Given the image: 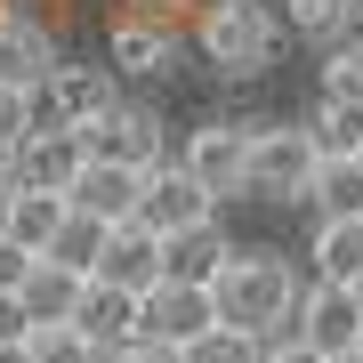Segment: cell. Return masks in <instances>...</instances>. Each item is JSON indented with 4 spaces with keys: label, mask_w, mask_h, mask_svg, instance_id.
Segmentation results:
<instances>
[{
    "label": "cell",
    "mask_w": 363,
    "mask_h": 363,
    "mask_svg": "<svg viewBox=\"0 0 363 363\" xmlns=\"http://www.w3.org/2000/svg\"><path fill=\"white\" fill-rule=\"evenodd\" d=\"M49 73H57V40H49V25L0 0V81H9V89H40Z\"/></svg>",
    "instance_id": "8fae6325"
},
{
    "label": "cell",
    "mask_w": 363,
    "mask_h": 363,
    "mask_svg": "<svg viewBox=\"0 0 363 363\" xmlns=\"http://www.w3.org/2000/svg\"><path fill=\"white\" fill-rule=\"evenodd\" d=\"M97 283H121V291H154L162 283V234H145L138 218L105 226V250H97Z\"/></svg>",
    "instance_id": "7c38bea8"
},
{
    "label": "cell",
    "mask_w": 363,
    "mask_h": 363,
    "mask_svg": "<svg viewBox=\"0 0 363 363\" xmlns=\"http://www.w3.org/2000/svg\"><path fill=\"white\" fill-rule=\"evenodd\" d=\"M315 138L307 130H250V194L259 202H307L315 186Z\"/></svg>",
    "instance_id": "277c9868"
},
{
    "label": "cell",
    "mask_w": 363,
    "mask_h": 363,
    "mask_svg": "<svg viewBox=\"0 0 363 363\" xmlns=\"http://www.w3.org/2000/svg\"><path fill=\"white\" fill-rule=\"evenodd\" d=\"M347 33H355V40H363V0H355V25H347Z\"/></svg>",
    "instance_id": "e575fe53"
},
{
    "label": "cell",
    "mask_w": 363,
    "mask_h": 363,
    "mask_svg": "<svg viewBox=\"0 0 363 363\" xmlns=\"http://www.w3.org/2000/svg\"><path fill=\"white\" fill-rule=\"evenodd\" d=\"M81 154H89V162H121V169H154V162H169L162 154V121L154 113H145V105H105V113L97 121H81Z\"/></svg>",
    "instance_id": "5b68a950"
},
{
    "label": "cell",
    "mask_w": 363,
    "mask_h": 363,
    "mask_svg": "<svg viewBox=\"0 0 363 363\" xmlns=\"http://www.w3.org/2000/svg\"><path fill=\"white\" fill-rule=\"evenodd\" d=\"M33 121H40V105H33V89H9L0 81V169H9V154L33 138Z\"/></svg>",
    "instance_id": "4316f807"
},
{
    "label": "cell",
    "mask_w": 363,
    "mask_h": 363,
    "mask_svg": "<svg viewBox=\"0 0 363 363\" xmlns=\"http://www.w3.org/2000/svg\"><path fill=\"white\" fill-rule=\"evenodd\" d=\"M307 138H315V154H323V162H339V154H363V105H339V97H323V113L307 121Z\"/></svg>",
    "instance_id": "7402d4cb"
},
{
    "label": "cell",
    "mask_w": 363,
    "mask_h": 363,
    "mask_svg": "<svg viewBox=\"0 0 363 363\" xmlns=\"http://www.w3.org/2000/svg\"><path fill=\"white\" fill-rule=\"evenodd\" d=\"M33 274V250H16V242H0V291H16Z\"/></svg>",
    "instance_id": "f546056e"
},
{
    "label": "cell",
    "mask_w": 363,
    "mask_h": 363,
    "mask_svg": "<svg viewBox=\"0 0 363 363\" xmlns=\"http://www.w3.org/2000/svg\"><path fill=\"white\" fill-rule=\"evenodd\" d=\"M315 283H363V218L315 226Z\"/></svg>",
    "instance_id": "d6986e66"
},
{
    "label": "cell",
    "mask_w": 363,
    "mask_h": 363,
    "mask_svg": "<svg viewBox=\"0 0 363 363\" xmlns=\"http://www.w3.org/2000/svg\"><path fill=\"white\" fill-rule=\"evenodd\" d=\"M65 194H33V186H16V194H9V226H0V242H16V250H33V259H40V250H49L57 242V226H65Z\"/></svg>",
    "instance_id": "2e32d148"
},
{
    "label": "cell",
    "mask_w": 363,
    "mask_h": 363,
    "mask_svg": "<svg viewBox=\"0 0 363 363\" xmlns=\"http://www.w3.org/2000/svg\"><path fill=\"white\" fill-rule=\"evenodd\" d=\"M291 331L307 339L315 355L347 363V347L363 339V307H355V283H307V291H298V307H291Z\"/></svg>",
    "instance_id": "8992f818"
},
{
    "label": "cell",
    "mask_w": 363,
    "mask_h": 363,
    "mask_svg": "<svg viewBox=\"0 0 363 363\" xmlns=\"http://www.w3.org/2000/svg\"><path fill=\"white\" fill-rule=\"evenodd\" d=\"M81 162L89 154H81V138L65 130V121H33V138L9 154V178L33 186V194H65V186L81 178Z\"/></svg>",
    "instance_id": "9c48e42d"
},
{
    "label": "cell",
    "mask_w": 363,
    "mask_h": 363,
    "mask_svg": "<svg viewBox=\"0 0 363 363\" xmlns=\"http://www.w3.org/2000/svg\"><path fill=\"white\" fill-rule=\"evenodd\" d=\"M267 339H250V331H226V323H210L202 339H186V363H259Z\"/></svg>",
    "instance_id": "d4e9b609"
},
{
    "label": "cell",
    "mask_w": 363,
    "mask_h": 363,
    "mask_svg": "<svg viewBox=\"0 0 363 363\" xmlns=\"http://www.w3.org/2000/svg\"><path fill=\"white\" fill-rule=\"evenodd\" d=\"M138 178L145 169H121V162H81V178L65 186V202L73 210H89V218H105V226H121L138 210Z\"/></svg>",
    "instance_id": "5bb4252c"
},
{
    "label": "cell",
    "mask_w": 363,
    "mask_h": 363,
    "mask_svg": "<svg viewBox=\"0 0 363 363\" xmlns=\"http://www.w3.org/2000/svg\"><path fill=\"white\" fill-rule=\"evenodd\" d=\"M113 97H121V89H113V65H65V57H57V73L33 89V105H49V121H65V130L97 121Z\"/></svg>",
    "instance_id": "30bf717a"
},
{
    "label": "cell",
    "mask_w": 363,
    "mask_h": 363,
    "mask_svg": "<svg viewBox=\"0 0 363 363\" xmlns=\"http://www.w3.org/2000/svg\"><path fill=\"white\" fill-rule=\"evenodd\" d=\"M178 169L202 186L210 202L250 194V121H210V130H194L186 154H178Z\"/></svg>",
    "instance_id": "3957f363"
},
{
    "label": "cell",
    "mask_w": 363,
    "mask_h": 363,
    "mask_svg": "<svg viewBox=\"0 0 363 363\" xmlns=\"http://www.w3.org/2000/svg\"><path fill=\"white\" fill-rule=\"evenodd\" d=\"M73 331L89 339V347L105 355V347H130L138 339V291H121V283H81V307H73Z\"/></svg>",
    "instance_id": "4fadbf2b"
},
{
    "label": "cell",
    "mask_w": 363,
    "mask_h": 363,
    "mask_svg": "<svg viewBox=\"0 0 363 363\" xmlns=\"http://www.w3.org/2000/svg\"><path fill=\"white\" fill-rule=\"evenodd\" d=\"M81 283H89V274H73V267H57V259H33V274L16 283V298H25V315H33V323H73Z\"/></svg>",
    "instance_id": "e0dca14e"
},
{
    "label": "cell",
    "mask_w": 363,
    "mask_h": 363,
    "mask_svg": "<svg viewBox=\"0 0 363 363\" xmlns=\"http://www.w3.org/2000/svg\"><path fill=\"white\" fill-rule=\"evenodd\" d=\"M194 40H202V57H210L218 73H267L283 25H274L259 0H210L202 25H194Z\"/></svg>",
    "instance_id": "7a4b0ae2"
},
{
    "label": "cell",
    "mask_w": 363,
    "mask_h": 363,
    "mask_svg": "<svg viewBox=\"0 0 363 363\" xmlns=\"http://www.w3.org/2000/svg\"><path fill=\"white\" fill-rule=\"evenodd\" d=\"M347 363H363V339H355V347H347Z\"/></svg>",
    "instance_id": "d590c367"
},
{
    "label": "cell",
    "mask_w": 363,
    "mask_h": 363,
    "mask_svg": "<svg viewBox=\"0 0 363 363\" xmlns=\"http://www.w3.org/2000/svg\"><path fill=\"white\" fill-rule=\"evenodd\" d=\"M105 57H113V73H162L169 57H178V40H169V25L121 16V25H113V40H105Z\"/></svg>",
    "instance_id": "ac0fdd59"
},
{
    "label": "cell",
    "mask_w": 363,
    "mask_h": 363,
    "mask_svg": "<svg viewBox=\"0 0 363 363\" xmlns=\"http://www.w3.org/2000/svg\"><path fill=\"white\" fill-rule=\"evenodd\" d=\"M307 202L323 218H363V154H339V162H315V186Z\"/></svg>",
    "instance_id": "ffe728a7"
},
{
    "label": "cell",
    "mask_w": 363,
    "mask_h": 363,
    "mask_svg": "<svg viewBox=\"0 0 363 363\" xmlns=\"http://www.w3.org/2000/svg\"><path fill=\"white\" fill-rule=\"evenodd\" d=\"M138 363H186V347H169V339H138Z\"/></svg>",
    "instance_id": "1f68e13d"
},
{
    "label": "cell",
    "mask_w": 363,
    "mask_h": 363,
    "mask_svg": "<svg viewBox=\"0 0 363 363\" xmlns=\"http://www.w3.org/2000/svg\"><path fill=\"white\" fill-rule=\"evenodd\" d=\"M226 226L218 218H202V226H178V234H162V274L169 283H210V274L226 267Z\"/></svg>",
    "instance_id": "9a60e30c"
},
{
    "label": "cell",
    "mask_w": 363,
    "mask_h": 363,
    "mask_svg": "<svg viewBox=\"0 0 363 363\" xmlns=\"http://www.w3.org/2000/svg\"><path fill=\"white\" fill-rule=\"evenodd\" d=\"M97 363H138V339H130V347H105Z\"/></svg>",
    "instance_id": "d6a6232c"
},
{
    "label": "cell",
    "mask_w": 363,
    "mask_h": 363,
    "mask_svg": "<svg viewBox=\"0 0 363 363\" xmlns=\"http://www.w3.org/2000/svg\"><path fill=\"white\" fill-rule=\"evenodd\" d=\"M25 331H33L25 298H16V291H0V347H25Z\"/></svg>",
    "instance_id": "83f0119b"
},
{
    "label": "cell",
    "mask_w": 363,
    "mask_h": 363,
    "mask_svg": "<svg viewBox=\"0 0 363 363\" xmlns=\"http://www.w3.org/2000/svg\"><path fill=\"white\" fill-rule=\"evenodd\" d=\"M186 0H121V16H145V25H169Z\"/></svg>",
    "instance_id": "4dcf8cb0"
},
{
    "label": "cell",
    "mask_w": 363,
    "mask_h": 363,
    "mask_svg": "<svg viewBox=\"0 0 363 363\" xmlns=\"http://www.w3.org/2000/svg\"><path fill=\"white\" fill-rule=\"evenodd\" d=\"M323 97L363 105V40H331V57H323Z\"/></svg>",
    "instance_id": "484cf974"
},
{
    "label": "cell",
    "mask_w": 363,
    "mask_h": 363,
    "mask_svg": "<svg viewBox=\"0 0 363 363\" xmlns=\"http://www.w3.org/2000/svg\"><path fill=\"white\" fill-rule=\"evenodd\" d=\"M130 218H138L145 234H178V226L218 218V202H210V194H202L194 178H186L178 162H154V169L138 178V210H130Z\"/></svg>",
    "instance_id": "52a82bcc"
},
{
    "label": "cell",
    "mask_w": 363,
    "mask_h": 363,
    "mask_svg": "<svg viewBox=\"0 0 363 363\" xmlns=\"http://www.w3.org/2000/svg\"><path fill=\"white\" fill-rule=\"evenodd\" d=\"M97 250H105V218H89V210H65V226H57V242L40 250V259H57V267L89 274V267H97Z\"/></svg>",
    "instance_id": "44dd1931"
},
{
    "label": "cell",
    "mask_w": 363,
    "mask_h": 363,
    "mask_svg": "<svg viewBox=\"0 0 363 363\" xmlns=\"http://www.w3.org/2000/svg\"><path fill=\"white\" fill-rule=\"evenodd\" d=\"M291 307H298V274H291V259H274V250H226V267L210 274V315H218L226 331L283 339Z\"/></svg>",
    "instance_id": "6da1fadb"
},
{
    "label": "cell",
    "mask_w": 363,
    "mask_h": 363,
    "mask_svg": "<svg viewBox=\"0 0 363 363\" xmlns=\"http://www.w3.org/2000/svg\"><path fill=\"white\" fill-rule=\"evenodd\" d=\"M259 363H331V355H315L298 331H283V339H267V347H259Z\"/></svg>",
    "instance_id": "f1b7e54d"
},
{
    "label": "cell",
    "mask_w": 363,
    "mask_h": 363,
    "mask_svg": "<svg viewBox=\"0 0 363 363\" xmlns=\"http://www.w3.org/2000/svg\"><path fill=\"white\" fill-rule=\"evenodd\" d=\"M355 307H363V283H355Z\"/></svg>",
    "instance_id": "8d00e7d4"
},
{
    "label": "cell",
    "mask_w": 363,
    "mask_h": 363,
    "mask_svg": "<svg viewBox=\"0 0 363 363\" xmlns=\"http://www.w3.org/2000/svg\"><path fill=\"white\" fill-rule=\"evenodd\" d=\"M283 25H291L298 40H347L355 0H283Z\"/></svg>",
    "instance_id": "603a6c76"
},
{
    "label": "cell",
    "mask_w": 363,
    "mask_h": 363,
    "mask_svg": "<svg viewBox=\"0 0 363 363\" xmlns=\"http://www.w3.org/2000/svg\"><path fill=\"white\" fill-rule=\"evenodd\" d=\"M0 363H25V347H0Z\"/></svg>",
    "instance_id": "836d02e7"
},
{
    "label": "cell",
    "mask_w": 363,
    "mask_h": 363,
    "mask_svg": "<svg viewBox=\"0 0 363 363\" xmlns=\"http://www.w3.org/2000/svg\"><path fill=\"white\" fill-rule=\"evenodd\" d=\"M25 363H97V347L73 323H33L25 331Z\"/></svg>",
    "instance_id": "cb8c5ba5"
},
{
    "label": "cell",
    "mask_w": 363,
    "mask_h": 363,
    "mask_svg": "<svg viewBox=\"0 0 363 363\" xmlns=\"http://www.w3.org/2000/svg\"><path fill=\"white\" fill-rule=\"evenodd\" d=\"M218 315H210V283H162L138 291V339H169V347H186V339H202Z\"/></svg>",
    "instance_id": "ba28073f"
}]
</instances>
